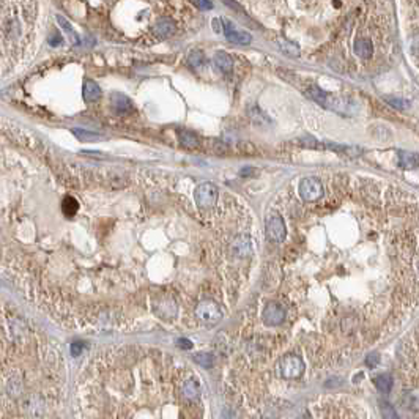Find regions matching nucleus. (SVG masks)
<instances>
[{
    "instance_id": "26",
    "label": "nucleus",
    "mask_w": 419,
    "mask_h": 419,
    "mask_svg": "<svg viewBox=\"0 0 419 419\" xmlns=\"http://www.w3.org/2000/svg\"><path fill=\"white\" fill-rule=\"evenodd\" d=\"M380 363V355L378 353H370L366 358V364L369 367H377V364Z\"/></svg>"
},
{
    "instance_id": "18",
    "label": "nucleus",
    "mask_w": 419,
    "mask_h": 419,
    "mask_svg": "<svg viewBox=\"0 0 419 419\" xmlns=\"http://www.w3.org/2000/svg\"><path fill=\"white\" fill-rule=\"evenodd\" d=\"M194 363L199 364L200 367L210 369L214 364V358L211 353H197V355H194Z\"/></svg>"
},
{
    "instance_id": "21",
    "label": "nucleus",
    "mask_w": 419,
    "mask_h": 419,
    "mask_svg": "<svg viewBox=\"0 0 419 419\" xmlns=\"http://www.w3.org/2000/svg\"><path fill=\"white\" fill-rule=\"evenodd\" d=\"M62 208H63V211H65L66 216H73V214H74V213L77 211V208H79V203H77L73 197H66V199L63 200Z\"/></svg>"
},
{
    "instance_id": "16",
    "label": "nucleus",
    "mask_w": 419,
    "mask_h": 419,
    "mask_svg": "<svg viewBox=\"0 0 419 419\" xmlns=\"http://www.w3.org/2000/svg\"><path fill=\"white\" fill-rule=\"evenodd\" d=\"M183 392H185V396L188 399H196L199 396V392H200V386H199V383L194 380V378H191L185 383V388H183Z\"/></svg>"
},
{
    "instance_id": "5",
    "label": "nucleus",
    "mask_w": 419,
    "mask_h": 419,
    "mask_svg": "<svg viewBox=\"0 0 419 419\" xmlns=\"http://www.w3.org/2000/svg\"><path fill=\"white\" fill-rule=\"evenodd\" d=\"M287 235V229H285V222L282 219L281 214L278 213H270L267 218V236L270 241L274 243H281L284 241V238Z\"/></svg>"
},
{
    "instance_id": "25",
    "label": "nucleus",
    "mask_w": 419,
    "mask_h": 419,
    "mask_svg": "<svg viewBox=\"0 0 419 419\" xmlns=\"http://www.w3.org/2000/svg\"><path fill=\"white\" fill-rule=\"evenodd\" d=\"M386 103H389L391 106L397 107V109H402V111L408 107V103H406L405 100H400V98H386Z\"/></svg>"
},
{
    "instance_id": "9",
    "label": "nucleus",
    "mask_w": 419,
    "mask_h": 419,
    "mask_svg": "<svg viewBox=\"0 0 419 419\" xmlns=\"http://www.w3.org/2000/svg\"><path fill=\"white\" fill-rule=\"evenodd\" d=\"M112 106L118 114H126V112H131V109H133V104H131L129 98L122 93L112 95Z\"/></svg>"
},
{
    "instance_id": "11",
    "label": "nucleus",
    "mask_w": 419,
    "mask_h": 419,
    "mask_svg": "<svg viewBox=\"0 0 419 419\" xmlns=\"http://www.w3.org/2000/svg\"><path fill=\"white\" fill-rule=\"evenodd\" d=\"M372 51H374V44L369 38H359L355 41V52L361 58H369L372 55Z\"/></svg>"
},
{
    "instance_id": "2",
    "label": "nucleus",
    "mask_w": 419,
    "mask_h": 419,
    "mask_svg": "<svg viewBox=\"0 0 419 419\" xmlns=\"http://www.w3.org/2000/svg\"><path fill=\"white\" fill-rule=\"evenodd\" d=\"M304 372V363L303 359L296 355H287L281 359L279 363V374L285 380H296Z\"/></svg>"
},
{
    "instance_id": "17",
    "label": "nucleus",
    "mask_w": 419,
    "mask_h": 419,
    "mask_svg": "<svg viewBox=\"0 0 419 419\" xmlns=\"http://www.w3.org/2000/svg\"><path fill=\"white\" fill-rule=\"evenodd\" d=\"M180 140H182V145L186 148H196L199 147V140L197 137L189 133V131H182V134H180Z\"/></svg>"
},
{
    "instance_id": "13",
    "label": "nucleus",
    "mask_w": 419,
    "mask_h": 419,
    "mask_svg": "<svg viewBox=\"0 0 419 419\" xmlns=\"http://www.w3.org/2000/svg\"><path fill=\"white\" fill-rule=\"evenodd\" d=\"M397 156H399V164H400V167H403V169H414V167L417 165V154L416 153L399 150Z\"/></svg>"
},
{
    "instance_id": "8",
    "label": "nucleus",
    "mask_w": 419,
    "mask_h": 419,
    "mask_svg": "<svg viewBox=\"0 0 419 419\" xmlns=\"http://www.w3.org/2000/svg\"><path fill=\"white\" fill-rule=\"evenodd\" d=\"M82 95H83V100L86 101H90V103L98 101L101 98V89L98 87V83L95 80H86L83 82Z\"/></svg>"
},
{
    "instance_id": "7",
    "label": "nucleus",
    "mask_w": 419,
    "mask_h": 419,
    "mask_svg": "<svg viewBox=\"0 0 419 419\" xmlns=\"http://www.w3.org/2000/svg\"><path fill=\"white\" fill-rule=\"evenodd\" d=\"M222 22H224L222 32L225 33L227 40H229L230 43H235V44H249L250 41H253V37H250V35H249L247 32L238 30L230 21L222 19Z\"/></svg>"
},
{
    "instance_id": "1",
    "label": "nucleus",
    "mask_w": 419,
    "mask_h": 419,
    "mask_svg": "<svg viewBox=\"0 0 419 419\" xmlns=\"http://www.w3.org/2000/svg\"><path fill=\"white\" fill-rule=\"evenodd\" d=\"M218 197H219L218 186L210 182L199 185L194 191V200L197 203V207L203 208V210L211 208L214 203H216Z\"/></svg>"
},
{
    "instance_id": "27",
    "label": "nucleus",
    "mask_w": 419,
    "mask_h": 419,
    "mask_svg": "<svg viewBox=\"0 0 419 419\" xmlns=\"http://www.w3.org/2000/svg\"><path fill=\"white\" fill-rule=\"evenodd\" d=\"M177 345L180 347V349H183V350H191V349H193V342L188 341V339H178Z\"/></svg>"
},
{
    "instance_id": "12",
    "label": "nucleus",
    "mask_w": 419,
    "mask_h": 419,
    "mask_svg": "<svg viewBox=\"0 0 419 419\" xmlns=\"http://www.w3.org/2000/svg\"><path fill=\"white\" fill-rule=\"evenodd\" d=\"M175 30H177L175 24L169 19H162L154 26V33H156V37H159V38L171 37V35L175 33Z\"/></svg>"
},
{
    "instance_id": "22",
    "label": "nucleus",
    "mask_w": 419,
    "mask_h": 419,
    "mask_svg": "<svg viewBox=\"0 0 419 419\" xmlns=\"http://www.w3.org/2000/svg\"><path fill=\"white\" fill-rule=\"evenodd\" d=\"M189 63L193 65L194 68H197L199 65H202V62H203V54L200 52V51H194V52H191L189 54Z\"/></svg>"
},
{
    "instance_id": "6",
    "label": "nucleus",
    "mask_w": 419,
    "mask_h": 419,
    "mask_svg": "<svg viewBox=\"0 0 419 419\" xmlns=\"http://www.w3.org/2000/svg\"><path fill=\"white\" fill-rule=\"evenodd\" d=\"M263 321L268 326H279L285 318V310L278 303H268L263 309Z\"/></svg>"
},
{
    "instance_id": "3",
    "label": "nucleus",
    "mask_w": 419,
    "mask_h": 419,
    "mask_svg": "<svg viewBox=\"0 0 419 419\" xmlns=\"http://www.w3.org/2000/svg\"><path fill=\"white\" fill-rule=\"evenodd\" d=\"M196 315L205 325H216L222 318V310L218 303L211 301V299H203L196 307Z\"/></svg>"
},
{
    "instance_id": "15",
    "label": "nucleus",
    "mask_w": 419,
    "mask_h": 419,
    "mask_svg": "<svg viewBox=\"0 0 419 419\" xmlns=\"http://www.w3.org/2000/svg\"><path fill=\"white\" fill-rule=\"evenodd\" d=\"M279 47H281V51L287 55H290V57H298L299 55V47L298 44H295L293 41H289V40H279L278 41Z\"/></svg>"
},
{
    "instance_id": "23",
    "label": "nucleus",
    "mask_w": 419,
    "mask_h": 419,
    "mask_svg": "<svg viewBox=\"0 0 419 419\" xmlns=\"http://www.w3.org/2000/svg\"><path fill=\"white\" fill-rule=\"evenodd\" d=\"M73 134H76L79 139H82V140H92V139H98L100 137V134H97V133H87V131H83V129H73Z\"/></svg>"
},
{
    "instance_id": "24",
    "label": "nucleus",
    "mask_w": 419,
    "mask_h": 419,
    "mask_svg": "<svg viewBox=\"0 0 419 419\" xmlns=\"http://www.w3.org/2000/svg\"><path fill=\"white\" fill-rule=\"evenodd\" d=\"M250 117H253V120L254 122H257V123H260V122H268V118L263 115V112L259 109V107H254V109H250Z\"/></svg>"
},
{
    "instance_id": "4",
    "label": "nucleus",
    "mask_w": 419,
    "mask_h": 419,
    "mask_svg": "<svg viewBox=\"0 0 419 419\" xmlns=\"http://www.w3.org/2000/svg\"><path fill=\"white\" fill-rule=\"evenodd\" d=\"M299 196L306 202H315L323 197V185L317 177H306L299 182Z\"/></svg>"
},
{
    "instance_id": "28",
    "label": "nucleus",
    "mask_w": 419,
    "mask_h": 419,
    "mask_svg": "<svg viewBox=\"0 0 419 419\" xmlns=\"http://www.w3.org/2000/svg\"><path fill=\"white\" fill-rule=\"evenodd\" d=\"M194 5L202 8V10H211L213 8V2H200V0H197V2H194Z\"/></svg>"
},
{
    "instance_id": "30",
    "label": "nucleus",
    "mask_w": 419,
    "mask_h": 419,
    "mask_svg": "<svg viewBox=\"0 0 419 419\" xmlns=\"http://www.w3.org/2000/svg\"><path fill=\"white\" fill-rule=\"evenodd\" d=\"M221 22H222V19H213V29H214V32H216V33L222 32V26H221Z\"/></svg>"
},
{
    "instance_id": "14",
    "label": "nucleus",
    "mask_w": 419,
    "mask_h": 419,
    "mask_svg": "<svg viewBox=\"0 0 419 419\" xmlns=\"http://www.w3.org/2000/svg\"><path fill=\"white\" fill-rule=\"evenodd\" d=\"M374 383H375V386H377L381 392H389V391L392 389V383H394V381H392V377H391V375L381 374V375L375 377Z\"/></svg>"
},
{
    "instance_id": "19",
    "label": "nucleus",
    "mask_w": 419,
    "mask_h": 419,
    "mask_svg": "<svg viewBox=\"0 0 419 419\" xmlns=\"http://www.w3.org/2000/svg\"><path fill=\"white\" fill-rule=\"evenodd\" d=\"M57 21L60 22V26H62V29L66 32V33H69V38H71V43L73 44H77L79 43V38H77V33L73 30V27H71V24L65 19V18H62V16H57Z\"/></svg>"
},
{
    "instance_id": "10",
    "label": "nucleus",
    "mask_w": 419,
    "mask_h": 419,
    "mask_svg": "<svg viewBox=\"0 0 419 419\" xmlns=\"http://www.w3.org/2000/svg\"><path fill=\"white\" fill-rule=\"evenodd\" d=\"M213 62L214 65H216V68H219L222 73H230L232 68H233V60L229 54H225V52H216L214 54V58H213Z\"/></svg>"
},
{
    "instance_id": "20",
    "label": "nucleus",
    "mask_w": 419,
    "mask_h": 419,
    "mask_svg": "<svg viewBox=\"0 0 419 419\" xmlns=\"http://www.w3.org/2000/svg\"><path fill=\"white\" fill-rule=\"evenodd\" d=\"M381 419H400L396 408H394L392 405H389L388 402L381 403Z\"/></svg>"
},
{
    "instance_id": "29",
    "label": "nucleus",
    "mask_w": 419,
    "mask_h": 419,
    "mask_svg": "<svg viewBox=\"0 0 419 419\" xmlns=\"http://www.w3.org/2000/svg\"><path fill=\"white\" fill-rule=\"evenodd\" d=\"M82 344H79V342H76V344H73L71 345V353H73L74 356H77V355H80V352H82Z\"/></svg>"
}]
</instances>
